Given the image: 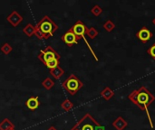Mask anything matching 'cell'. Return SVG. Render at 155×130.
<instances>
[{
	"instance_id": "cell-1",
	"label": "cell",
	"mask_w": 155,
	"mask_h": 130,
	"mask_svg": "<svg viewBox=\"0 0 155 130\" xmlns=\"http://www.w3.org/2000/svg\"><path fill=\"white\" fill-rule=\"evenodd\" d=\"M128 99L130 101H132L134 104H135L141 110L145 111L151 125V128H153V120L150 116V112L148 110V108L150 105H152L155 100V97L153 94L144 86H142L140 89L134 90L131 94H129Z\"/></svg>"
},
{
	"instance_id": "cell-2",
	"label": "cell",
	"mask_w": 155,
	"mask_h": 130,
	"mask_svg": "<svg viewBox=\"0 0 155 130\" xmlns=\"http://www.w3.org/2000/svg\"><path fill=\"white\" fill-rule=\"evenodd\" d=\"M39 28V30L45 34V38L48 39L54 35V33L57 31L58 25L48 16L45 15L35 25Z\"/></svg>"
},
{
	"instance_id": "cell-3",
	"label": "cell",
	"mask_w": 155,
	"mask_h": 130,
	"mask_svg": "<svg viewBox=\"0 0 155 130\" xmlns=\"http://www.w3.org/2000/svg\"><path fill=\"white\" fill-rule=\"evenodd\" d=\"M63 88L72 96L75 95L83 87L84 83L81 81V80L75 76L74 74H71L63 83H62Z\"/></svg>"
},
{
	"instance_id": "cell-4",
	"label": "cell",
	"mask_w": 155,
	"mask_h": 130,
	"mask_svg": "<svg viewBox=\"0 0 155 130\" xmlns=\"http://www.w3.org/2000/svg\"><path fill=\"white\" fill-rule=\"evenodd\" d=\"M99 124L100 123L97 122L91 114L87 113L73 127V128L75 130H95Z\"/></svg>"
},
{
	"instance_id": "cell-5",
	"label": "cell",
	"mask_w": 155,
	"mask_h": 130,
	"mask_svg": "<svg viewBox=\"0 0 155 130\" xmlns=\"http://www.w3.org/2000/svg\"><path fill=\"white\" fill-rule=\"evenodd\" d=\"M37 57L44 64H45L46 62H48L54 59L60 60V58H61L59 53L51 46H46L44 50H41Z\"/></svg>"
},
{
	"instance_id": "cell-6",
	"label": "cell",
	"mask_w": 155,
	"mask_h": 130,
	"mask_svg": "<svg viewBox=\"0 0 155 130\" xmlns=\"http://www.w3.org/2000/svg\"><path fill=\"white\" fill-rule=\"evenodd\" d=\"M61 39H62V41H63L67 46H69V47L73 46L74 44H77L78 42H79L78 37L73 33V31H72L71 28H70L63 36H62Z\"/></svg>"
},
{
	"instance_id": "cell-7",
	"label": "cell",
	"mask_w": 155,
	"mask_h": 130,
	"mask_svg": "<svg viewBox=\"0 0 155 130\" xmlns=\"http://www.w3.org/2000/svg\"><path fill=\"white\" fill-rule=\"evenodd\" d=\"M153 33L146 27V26H143L137 33H136V37L143 43H148L152 38H153Z\"/></svg>"
},
{
	"instance_id": "cell-8",
	"label": "cell",
	"mask_w": 155,
	"mask_h": 130,
	"mask_svg": "<svg viewBox=\"0 0 155 130\" xmlns=\"http://www.w3.org/2000/svg\"><path fill=\"white\" fill-rule=\"evenodd\" d=\"M6 20L9 22V24L14 26V27H16L22 21H23V16L16 11H13L7 17H6Z\"/></svg>"
},
{
	"instance_id": "cell-9",
	"label": "cell",
	"mask_w": 155,
	"mask_h": 130,
	"mask_svg": "<svg viewBox=\"0 0 155 130\" xmlns=\"http://www.w3.org/2000/svg\"><path fill=\"white\" fill-rule=\"evenodd\" d=\"M128 126V122L123 118V117H118L114 122H113V127L116 130H124Z\"/></svg>"
},
{
	"instance_id": "cell-10",
	"label": "cell",
	"mask_w": 155,
	"mask_h": 130,
	"mask_svg": "<svg viewBox=\"0 0 155 130\" xmlns=\"http://www.w3.org/2000/svg\"><path fill=\"white\" fill-rule=\"evenodd\" d=\"M39 104L40 103H39L38 97H31L25 102V106L30 110H35L39 107Z\"/></svg>"
},
{
	"instance_id": "cell-11",
	"label": "cell",
	"mask_w": 155,
	"mask_h": 130,
	"mask_svg": "<svg viewBox=\"0 0 155 130\" xmlns=\"http://www.w3.org/2000/svg\"><path fill=\"white\" fill-rule=\"evenodd\" d=\"M101 96H102L105 100H110L114 96V91L110 87H105V88L101 91Z\"/></svg>"
},
{
	"instance_id": "cell-12",
	"label": "cell",
	"mask_w": 155,
	"mask_h": 130,
	"mask_svg": "<svg viewBox=\"0 0 155 130\" xmlns=\"http://www.w3.org/2000/svg\"><path fill=\"white\" fill-rule=\"evenodd\" d=\"M50 74L56 80H59L64 74V70L62 69L60 66H57L56 68L50 70Z\"/></svg>"
},
{
	"instance_id": "cell-13",
	"label": "cell",
	"mask_w": 155,
	"mask_h": 130,
	"mask_svg": "<svg viewBox=\"0 0 155 130\" xmlns=\"http://www.w3.org/2000/svg\"><path fill=\"white\" fill-rule=\"evenodd\" d=\"M35 27L32 24H26L24 29H23V32L28 36V37H31L35 34Z\"/></svg>"
},
{
	"instance_id": "cell-14",
	"label": "cell",
	"mask_w": 155,
	"mask_h": 130,
	"mask_svg": "<svg viewBox=\"0 0 155 130\" xmlns=\"http://www.w3.org/2000/svg\"><path fill=\"white\" fill-rule=\"evenodd\" d=\"M90 39H94V38H96L97 36H98V34H99V32H98V30L95 28V27H94V26H92V27H90V28H87V30H86V33H85Z\"/></svg>"
},
{
	"instance_id": "cell-15",
	"label": "cell",
	"mask_w": 155,
	"mask_h": 130,
	"mask_svg": "<svg viewBox=\"0 0 155 130\" xmlns=\"http://www.w3.org/2000/svg\"><path fill=\"white\" fill-rule=\"evenodd\" d=\"M61 108H62L65 112H68V111H70V110H72V109H74V104H73V102H72L71 100H69L68 99H66V100H64L62 102Z\"/></svg>"
},
{
	"instance_id": "cell-16",
	"label": "cell",
	"mask_w": 155,
	"mask_h": 130,
	"mask_svg": "<svg viewBox=\"0 0 155 130\" xmlns=\"http://www.w3.org/2000/svg\"><path fill=\"white\" fill-rule=\"evenodd\" d=\"M42 86L45 89V90H51L54 86V81L50 78V77H47L45 78L43 82H42Z\"/></svg>"
},
{
	"instance_id": "cell-17",
	"label": "cell",
	"mask_w": 155,
	"mask_h": 130,
	"mask_svg": "<svg viewBox=\"0 0 155 130\" xmlns=\"http://www.w3.org/2000/svg\"><path fill=\"white\" fill-rule=\"evenodd\" d=\"M13 127H15L14 124L8 119H5L3 121L0 122V130H8Z\"/></svg>"
},
{
	"instance_id": "cell-18",
	"label": "cell",
	"mask_w": 155,
	"mask_h": 130,
	"mask_svg": "<svg viewBox=\"0 0 155 130\" xmlns=\"http://www.w3.org/2000/svg\"><path fill=\"white\" fill-rule=\"evenodd\" d=\"M103 27L107 31V32H112L114 28H115V24L112 21V20H107L104 24V25H103Z\"/></svg>"
},
{
	"instance_id": "cell-19",
	"label": "cell",
	"mask_w": 155,
	"mask_h": 130,
	"mask_svg": "<svg viewBox=\"0 0 155 130\" xmlns=\"http://www.w3.org/2000/svg\"><path fill=\"white\" fill-rule=\"evenodd\" d=\"M59 62H60V60H58V59H54V60H52V61L46 62L45 65L48 69L53 70V69L56 68L57 66H59Z\"/></svg>"
},
{
	"instance_id": "cell-20",
	"label": "cell",
	"mask_w": 155,
	"mask_h": 130,
	"mask_svg": "<svg viewBox=\"0 0 155 130\" xmlns=\"http://www.w3.org/2000/svg\"><path fill=\"white\" fill-rule=\"evenodd\" d=\"M0 50H1V52H2L4 54L7 55V54H9V53L12 52V46H11L8 43H5L1 46Z\"/></svg>"
},
{
	"instance_id": "cell-21",
	"label": "cell",
	"mask_w": 155,
	"mask_h": 130,
	"mask_svg": "<svg viewBox=\"0 0 155 130\" xmlns=\"http://www.w3.org/2000/svg\"><path fill=\"white\" fill-rule=\"evenodd\" d=\"M91 13L94 15V16H99L102 13H103V8L98 5H95L92 9H91Z\"/></svg>"
},
{
	"instance_id": "cell-22",
	"label": "cell",
	"mask_w": 155,
	"mask_h": 130,
	"mask_svg": "<svg viewBox=\"0 0 155 130\" xmlns=\"http://www.w3.org/2000/svg\"><path fill=\"white\" fill-rule=\"evenodd\" d=\"M35 35L38 38V39H40V40H45L46 38H45V34L39 30V28L38 27H36L35 26Z\"/></svg>"
},
{
	"instance_id": "cell-23",
	"label": "cell",
	"mask_w": 155,
	"mask_h": 130,
	"mask_svg": "<svg viewBox=\"0 0 155 130\" xmlns=\"http://www.w3.org/2000/svg\"><path fill=\"white\" fill-rule=\"evenodd\" d=\"M147 53L155 61V43L147 50Z\"/></svg>"
},
{
	"instance_id": "cell-24",
	"label": "cell",
	"mask_w": 155,
	"mask_h": 130,
	"mask_svg": "<svg viewBox=\"0 0 155 130\" xmlns=\"http://www.w3.org/2000/svg\"><path fill=\"white\" fill-rule=\"evenodd\" d=\"M95 130H105V128L104 127V126H102L101 124H99L97 127H96V128Z\"/></svg>"
},
{
	"instance_id": "cell-25",
	"label": "cell",
	"mask_w": 155,
	"mask_h": 130,
	"mask_svg": "<svg viewBox=\"0 0 155 130\" xmlns=\"http://www.w3.org/2000/svg\"><path fill=\"white\" fill-rule=\"evenodd\" d=\"M47 130H57V129H56L54 126H52V127H50V128H49Z\"/></svg>"
},
{
	"instance_id": "cell-26",
	"label": "cell",
	"mask_w": 155,
	"mask_h": 130,
	"mask_svg": "<svg viewBox=\"0 0 155 130\" xmlns=\"http://www.w3.org/2000/svg\"><path fill=\"white\" fill-rule=\"evenodd\" d=\"M153 24L155 25V17L153 18Z\"/></svg>"
},
{
	"instance_id": "cell-27",
	"label": "cell",
	"mask_w": 155,
	"mask_h": 130,
	"mask_svg": "<svg viewBox=\"0 0 155 130\" xmlns=\"http://www.w3.org/2000/svg\"><path fill=\"white\" fill-rule=\"evenodd\" d=\"M8 130H15V127H13V128H9Z\"/></svg>"
},
{
	"instance_id": "cell-28",
	"label": "cell",
	"mask_w": 155,
	"mask_h": 130,
	"mask_svg": "<svg viewBox=\"0 0 155 130\" xmlns=\"http://www.w3.org/2000/svg\"><path fill=\"white\" fill-rule=\"evenodd\" d=\"M71 130H75V129H74V128H72V129H71Z\"/></svg>"
}]
</instances>
